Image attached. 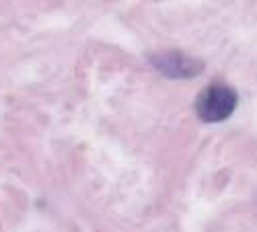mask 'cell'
<instances>
[{"instance_id":"obj_2","label":"cell","mask_w":257,"mask_h":232,"mask_svg":"<svg viewBox=\"0 0 257 232\" xmlns=\"http://www.w3.org/2000/svg\"><path fill=\"white\" fill-rule=\"evenodd\" d=\"M151 64L169 78H194L204 70V62L200 58L187 56L177 50H167L151 56Z\"/></svg>"},{"instance_id":"obj_1","label":"cell","mask_w":257,"mask_h":232,"mask_svg":"<svg viewBox=\"0 0 257 232\" xmlns=\"http://www.w3.org/2000/svg\"><path fill=\"white\" fill-rule=\"evenodd\" d=\"M239 95L232 87L222 82H214L200 93L196 101V113L206 123H220L228 119L237 109Z\"/></svg>"}]
</instances>
